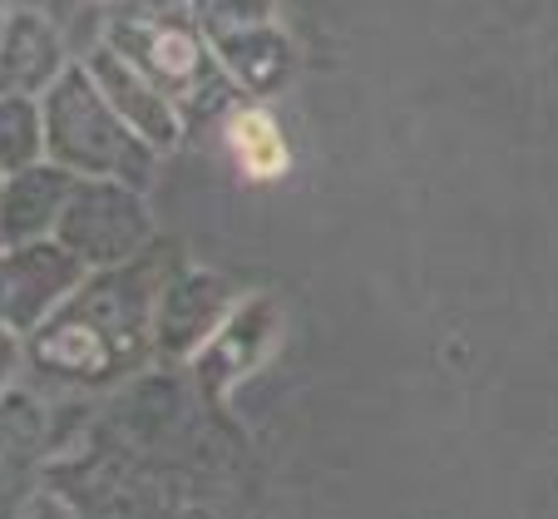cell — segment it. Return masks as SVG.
Instances as JSON below:
<instances>
[{"mask_svg":"<svg viewBox=\"0 0 558 519\" xmlns=\"http://www.w3.org/2000/svg\"><path fill=\"white\" fill-rule=\"evenodd\" d=\"M232 144H238V159L247 173H277L282 169V144H277L272 124L257 114H243L232 124Z\"/></svg>","mask_w":558,"mask_h":519,"instance_id":"6da1fadb","label":"cell"}]
</instances>
